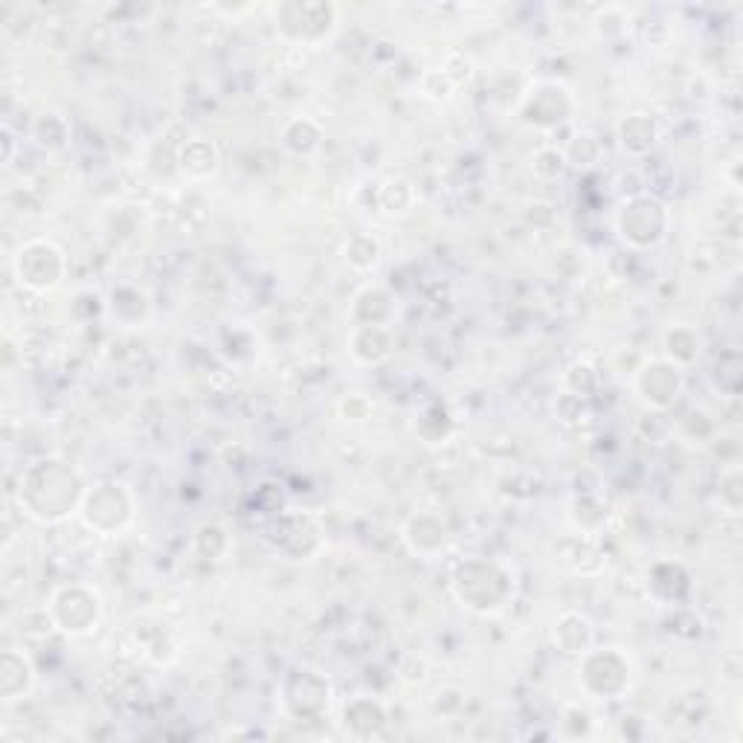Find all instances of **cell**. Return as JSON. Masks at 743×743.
<instances>
[{"label": "cell", "instance_id": "6da1fadb", "mask_svg": "<svg viewBox=\"0 0 743 743\" xmlns=\"http://www.w3.org/2000/svg\"><path fill=\"white\" fill-rule=\"evenodd\" d=\"M619 233L624 242H631L633 247H654L668 233V212L656 198H631L619 212Z\"/></svg>", "mask_w": 743, "mask_h": 743}, {"label": "cell", "instance_id": "7a4b0ae2", "mask_svg": "<svg viewBox=\"0 0 743 743\" xmlns=\"http://www.w3.org/2000/svg\"><path fill=\"white\" fill-rule=\"evenodd\" d=\"M279 24L282 30L297 24V41H320L334 30V9L325 3H285L279 9Z\"/></svg>", "mask_w": 743, "mask_h": 743}, {"label": "cell", "instance_id": "3957f363", "mask_svg": "<svg viewBox=\"0 0 743 743\" xmlns=\"http://www.w3.org/2000/svg\"><path fill=\"white\" fill-rule=\"evenodd\" d=\"M636 387L642 392L647 404L654 407H670L683 392V372H679L677 364H663V361H656V364H647L645 369L639 372Z\"/></svg>", "mask_w": 743, "mask_h": 743}, {"label": "cell", "instance_id": "277c9868", "mask_svg": "<svg viewBox=\"0 0 743 743\" xmlns=\"http://www.w3.org/2000/svg\"><path fill=\"white\" fill-rule=\"evenodd\" d=\"M85 518H88L90 525H97V529L102 525V518H111L113 529H120L131 518L129 497L122 494L120 485H102L99 491L88 494V500H85Z\"/></svg>", "mask_w": 743, "mask_h": 743}, {"label": "cell", "instance_id": "5b68a950", "mask_svg": "<svg viewBox=\"0 0 743 743\" xmlns=\"http://www.w3.org/2000/svg\"><path fill=\"white\" fill-rule=\"evenodd\" d=\"M67 596V601L74 605V610L67 607V616H58V624L62 631L67 633H88L93 631V624L99 622V596L97 592L85 590V587H67L62 590Z\"/></svg>", "mask_w": 743, "mask_h": 743}, {"label": "cell", "instance_id": "8992f818", "mask_svg": "<svg viewBox=\"0 0 743 743\" xmlns=\"http://www.w3.org/2000/svg\"><path fill=\"white\" fill-rule=\"evenodd\" d=\"M619 134H622V146L628 148V152H647V148L656 143L654 122L647 120V117H642V113L628 117V120L622 122Z\"/></svg>", "mask_w": 743, "mask_h": 743}, {"label": "cell", "instance_id": "52a82bcc", "mask_svg": "<svg viewBox=\"0 0 743 743\" xmlns=\"http://www.w3.org/2000/svg\"><path fill=\"white\" fill-rule=\"evenodd\" d=\"M665 346H668L670 364L686 366L700 355V334L691 332V329H674V332L665 334Z\"/></svg>", "mask_w": 743, "mask_h": 743}]
</instances>
